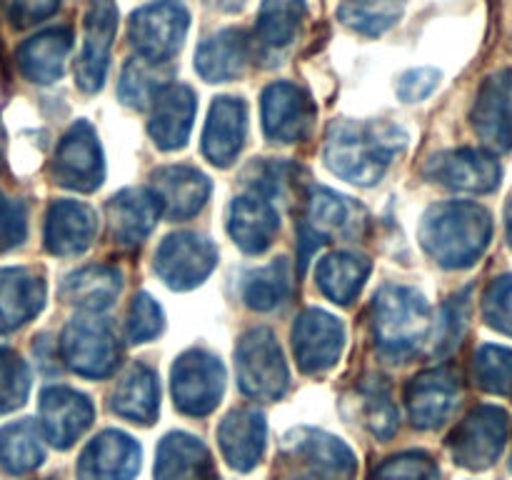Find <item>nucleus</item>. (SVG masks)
Returning <instances> with one entry per match:
<instances>
[{"instance_id":"obj_27","label":"nucleus","mask_w":512,"mask_h":480,"mask_svg":"<svg viewBox=\"0 0 512 480\" xmlns=\"http://www.w3.org/2000/svg\"><path fill=\"white\" fill-rule=\"evenodd\" d=\"M280 218L275 205L258 193L240 195L228 208V233L240 250L260 255L273 245Z\"/></svg>"},{"instance_id":"obj_52","label":"nucleus","mask_w":512,"mask_h":480,"mask_svg":"<svg viewBox=\"0 0 512 480\" xmlns=\"http://www.w3.org/2000/svg\"><path fill=\"white\" fill-rule=\"evenodd\" d=\"M3 148H5V130H3V123H0V155H3Z\"/></svg>"},{"instance_id":"obj_44","label":"nucleus","mask_w":512,"mask_h":480,"mask_svg":"<svg viewBox=\"0 0 512 480\" xmlns=\"http://www.w3.org/2000/svg\"><path fill=\"white\" fill-rule=\"evenodd\" d=\"M165 328V315L160 305L148 293H138L128 310V338L130 343H148L158 338Z\"/></svg>"},{"instance_id":"obj_5","label":"nucleus","mask_w":512,"mask_h":480,"mask_svg":"<svg viewBox=\"0 0 512 480\" xmlns=\"http://www.w3.org/2000/svg\"><path fill=\"white\" fill-rule=\"evenodd\" d=\"M283 458L303 480H355V453L335 435L313 428H295L283 440Z\"/></svg>"},{"instance_id":"obj_11","label":"nucleus","mask_w":512,"mask_h":480,"mask_svg":"<svg viewBox=\"0 0 512 480\" xmlns=\"http://www.w3.org/2000/svg\"><path fill=\"white\" fill-rule=\"evenodd\" d=\"M218 265V250L205 235L180 230L168 235L155 250L153 268L173 290H190L203 283Z\"/></svg>"},{"instance_id":"obj_29","label":"nucleus","mask_w":512,"mask_h":480,"mask_svg":"<svg viewBox=\"0 0 512 480\" xmlns=\"http://www.w3.org/2000/svg\"><path fill=\"white\" fill-rule=\"evenodd\" d=\"M250 63V38L245 30L228 28L210 35L195 50V70L208 83L240 78Z\"/></svg>"},{"instance_id":"obj_28","label":"nucleus","mask_w":512,"mask_h":480,"mask_svg":"<svg viewBox=\"0 0 512 480\" xmlns=\"http://www.w3.org/2000/svg\"><path fill=\"white\" fill-rule=\"evenodd\" d=\"M268 425L265 415L255 408L230 410L218 428L223 458L235 470H253L263 460Z\"/></svg>"},{"instance_id":"obj_39","label":"nucleus","mask_w":512,"mask_h":480,"mask_svg":"<svg viewBox=\"0 0 512 480\" xmlns=\"http://www.w3.org/2000/svg\"><path fill=\"white\" fill-rule=\"evenodd\" d=\"M405 0H340L338 18L360 35H383L400 20Z\"/></svg>"},{"instance_id":"obj_21","label":"nucleus","mask_w":512,"mask_h":480,"mask_svg":"<svg viewBox=\"0 0 512 480\" xmlns=\"http://www.w3.org/2000/svg\"><path fill=\"white\" fill-rule=\"evenodd\" d=\"M248 133V105L235 95H220L210 105L203 130V153L218 168H228L245 145Z\"/></svg>"},{"instance_id":"obj_18","label":"nucleus","mask_w":512,"mask_h":480,"mask_svg":"<svg viewBox=\"0 0 512 480\" xmlns=\"http://www.w3.org/2000/svg\"><path fill=\"white\" fill-rule=\"evenodd\" d=\"M208 175L190 165H163L150 173V193L160 205V213L170 220H188L205 208L210 198Z\"/></svg>"},{"instance_id":"obj_40","label":"nucleus","mask_w":512,"mask_h":480,"mask_svg":"<svg viewBox=\"0 0 512 480\" xmlns=\"http://www.w3.org/2000/svg\"><path fill=\"white\" fill-rule=\"evenodd\" d=\"M473 378L485 393L512 398V350L483 345L473 358Z\"/></svg>"},{"instance_id":"obj_24","label":"nucleus","mask_w":512,"mask_h":480,"mask_svg":"<svg viewBox=\"0 0 512 480\" xmlns=\"http://www.w3.org/2000/svg\"><path fill=\"white\" fill-rule=\"evenodd\" d=\"M140 468V445L120 430L95 435L78 460V480H130Z\"/></svg>"},{"instance_id":"obj_13","label":"nucleus","mask_w":512,"mask_h":480,"mask_svg":"<svg viewBox=\"0 0 512 480\" xmlns=\"http://www.w3.org/2000/svg\"><path fill=\"white\" fill-rule=\"evenodd\" d=\"M115 30H118L115 0H90L88 10H85L83 50L75 60V80L85 93H95V90L103 88Z\"/></svg>"},{"instance_id":"obj_9","label":"nucleus","mask_w":512,"mask_h":480,"mask_svg":"<svg viewBox=\"0 0 512 480\" xmlns=\"http://www.w3.org/2000/svg\"><path fill=\"white\" fill-rule=\"evenodd\" d=\"M50 175L55 183L75 193H93L100 188L105 178L103 148L88 120H78L63 135L55 148Z\"/></svg>"},{"instance_id":"obj_48","label":"nucleus","mask_w":512,"mask_h":480,"mask_svg":"<svg viewBox=\"0 0 512 480\" xmlns=\"http://www.w3.org/2000/svg\"><path fill=\"white\" fill-rule=\"evenodd\" d=\"M440 83V73L435 68H415L400 75L398 80V95L405 103H420L428 98Z\"/></svg>"},{"instance_id":"obj_53","label":"nucleus","mask_w":512,"mask_h":480,"mask_svg":"<svg viewBox=\"0 0 512 480\" xmlns=\"http://www.w3.org/2000/svg\"><path fill=\"white\" fill-rule=\"evenodd\" d=\"M510 468H512V458H510Z\"/></svg>"},{"instance_id":"obj_49","label":"nucleus","mask_w":512,"mask_h":480,"mask_svg":"<svg viewBox=\"0 0 512 480\" xmlns=\"http://www.w3.org/2000/svg\"><path fill=\"white\" fill-rule=\"evenodd\" d=\"M465 310L463 305V295L450 300L443 310V333H440V350H450L458 345L460 333H463V325H465Z\"/></svg>"},{"instance_id":"obj_37","label":"nucleus","mask_w":512,"mask_h":480,"mask_svg":"<svg viewBox=\"0 0 512 480\" xmlns=\"http://www.w3.org/2000/svg\"><path fill=\"white\" fill-rule=\"evenodd\" d=\"M170 83V70L165 68V63H155L148 58H130L125 63L123 73H120L118 83V95L128 108L145 110L153 105L155 95Z\"/></svg>"},{"instance_id":"obj_7","label":"nucleus","mask_w":512,"mask_h":480,"mask_svg":"<svg viewBox=\"0 0 512 480\" xmlns=\"http://www.w3.org/2000/svg\"><path fill=\"white\" fill-rule=\"evenodd\" d=\"M190 13L180 0H155L130 15L128 38L140 58L168 63L185 43Z\"/></svg>"},{"instance_id":"obj_33","label":"nucleus","mask_w":512,"mask_h":480,"mask_svg":"<svg viewBox=\"0 0 512 480\" xmlns=\"http://www.w3.org/2000/svg\"><path fill=\"white\" fill-rule=\"evenodd\" d=\"M110 410L130 423H153L158 415V375L148 365H133L115 385Z\"/></svg>"},{"instance_id":"obj_45","label":"nucleus","mask_w":512,"mask_h":480,"mask_svg":"<svg viewBox=\"0 0 512 480\" xmlns=\"http://www.w3.org/2000/svg\"><path fill=\"white\" fill-rule=\"evenodd\" d=\"M483 318L498 333L512 335V275H500L483 295Z\"/></svg>"},{"instance_id":"obj_46","label":"nucleus","mask_w":512,"mask_h":480,"mask_svg":"<svg viewBox=\"0 0 512 480\" xmlns=\"http://www.w3.org/2000/svg\"><path fill=\"white\" fill-rule=\"evenodd\" d=\"M28 235V208L23 200L8 198L0 190V253L18 248Z\"/></svg>"},{"instance_id":"obj_51","label":"nucleus","mask_w":512,"mask_h":480,"mask_svg":"<svg viewBox=\"0 0 512 480\" xmlns=\"http://www.w3.org/2000/svg\"><path fill=\"white\" fill-rule=\"evenodd\" d=\"M505 233H508V243L512 248V195L508 200V208H505Z\"/></svg>"},{"instance_id":"obj_22","label":"nucleus","mask_w":512,"mask_h":480,"mask_svg":"<svg viewBox=\"0 0 512 480\" xmlns=\"http://www.w3.org/2000/svg\"><path fill=\"white\" fill-rule=\"evenodd\" d=\"M148 133L160 150L185 148L193 130L195 113H198V98L193 88L183 83H168L153 100Z\"/></svg>"},{"instance_id":"obj_19","label":"nucleus","mask_w":512,"mask_h":480,"mask_svg":"<svg viewBox=\"0 0 512 480\" xmlns=\"http://www.w3.org/2000/svg\"><path fill=\"white\" fill-rule=\"evenodd\" d=\"M460 400V380L450 368H433L415 375L405 390L410 420L415 428H440L453 415Z\"/></svg>"},{"instance_id":"obj_17","label":"nucleus","mask_w":512,"mask_h":480,"mask_svg":"<svg viewBox=\"0 0 512 480\" xmlns=\"http://www.w3.org/2000/svg\"><path fill=\"white\" fill-rule=\"evenodd\" d=\"M95 408L83 393L68 385H50L40 393V430L55 448L65 450L93 425Z\"/></svg>"},{"instance_id":"obj_32","label":"nucleus","mask_w":512,"mask_h":480,"mask_svg":"<svg viewBox=\"0 0 512 480\" xmlns=\"http://www.w3.org/2000/svg\"><path fill=\"white\" fill-rule=\"evenodd\" d=\"M123 288V275L113 265H88L70 273L63 283V300L68 305L85 310V313H100L110 308Z\"/></svg>"},{"instance_id":"obj_35","label":"nucleus","mask_w":512,"mask_h":480,"mask_svg":"<svg viewBox=\"0 0 512 480\" xmlns=\"http://www.w3.org/2000/svg\"><path fill=\"white\" fill-rule=\"evenodd\" d=\"M43 430L33 418L15 420L0 428V470L5 475H28L45 460Z\"/></svg>"},{"instance_id":"obj_42","label":"nucleus","mask_w":512,"mask_h":480,"mask_svg":"<svg viewBox=\"0 0 512 480\" xmlns=\"http://www.w3.org/2000/svg\"><path fill=\"white\" fill-rule=\"evenodd\" d=\"M370 480H440V468L423 450H408L375 465Z\"/></svg>"},{"instance_id":"obj_4","label":"nucleus","mask_w":512,"mask_h":480,"mask_svg":"<svg viewBox=\"0 0 512 480\" xmlns=\"http://www.w3.org/2000/svg\"><path fill=\"white\" fill-rule=\"evenodd\" d=\"M235 370H238L240 390L248 398L273 403L288 393V363L270 328H253L238 340Z\"/></svg>"},{"instance_id":"obj_34","label":"nucleus","mask_w":512,"mask_h":480,"mask_svg":"<svg viewBox=\"0 0 512 480\" xmlns=\"http://www.w3.org/2000/svg\"><path fill=\"white\" fill-rule=\"evenodd\" d=\"M370 260L365 255L355 253H330L315 268V280L318 288L323 290L325 298H330L338 305H350L363 290L365 280L370 275Z\"/></svg>"},{"instance_id":"obj_20","label":"nucleus","mask_w":512,"mask_h":480,"mask_svg":"<svg viewBox=\"0 0 512 480\" xmlns=\"http://www.w3.org/2000/svg\"><path fill=\"white\" fill-rule=\"evenodd\" d=\"M358 210V205L345 195L315 185L308 195V208L300 225V263H308V255L330 235L348 233L350 228H355Z\"/></svg>"},{"instance_id":"obj_47","label":"nucleus","mask_w":512,"mask_h":480,"mask_svg":"<svg viewBox=\"0 0 512 480\" xmlns=\"http://www.w3.org/2000/svg\"><path fill=\"white\" fill-rule=\"evenodd\" d=\"M5 18L18 30L48 20L58 10L60 0H0Z\"/></svg>"},{"instance_id":"obj_26","label":"nucleus","mask_w":512,"mask_h":480,"mask_svg":"<svg viewBox=\"0 0 512 480\" xmlns=\"http://www.w3.org/2000/svg\"><path fill=\"white\" fill-rule=\"evenodd\" d=\"M160 205L148 188H125L108 200L110 238L120 248H138L153 233Z\"/></svg>"},{"instance_id":"obj_16","label":"nucleus","mask_w":512,"mask_h":480,"mask_svg":"<svg viewBox=\"0 0 512 480\" xmlns=\"http://www.w3.org/2000/svg\"><path fill=\"white\" fill-rule=\"evenodd\" d=\"M473 128L483 145L493 153L512 150V70L488 75L473 105Z\"/></svg>"},{"instance_id":"obj_14","label":"nucleus","mask_w":512,"mask_h":480,"mask_svg":"<svg viewBox=\"0 0 512 480\" xmlns=\"http://www.w3.org/2000/svg\"><path fill=\"white\" fill-rule=\"evenodd\" d=\"M345 345V328L335 315L320 308L303 310L293 325V353L298 368L320 375L340 360Z\"/></svg>"},{"instance_id":"obj_2","label":"nucleus","mask_w":512,"mask_h":480,"mask_svg":"<svg viewBox=\"0 0 512 480\" xmlns=\"http://www.w3.org/2000/svg\"><path fill=\"white\" fill-rule=\"evenodd\" d=\"M493 238L488 210L468 200H450L428 208L420 223V245L438 265L448 270L470 268Z\"/></svg>"},{"instance_id":"obj_36","label":"nucleus","mask_w":512,"mask_h":480,"mask_svg":"<svg viewBox=\"0 0 512 480\" xmlns=\"http://www.w3.org/2000/svg\"><path fill=\"white\" fill-rule=\"evenodd\" d=\"M305 15H308L305 0H263L255 35L270 50L288 48L298 35Z\"/></svg>"},{"instance_id":"obj_3","label":"nucleus","mask_w":512,"mask_h":480,"mask_svg":"<svg viewBox=\"0 0 512 480\" xmlns=\"http://www.w3.org/2000/svg\"><path fill=\"white\" fill-rule=\"evenodd\" d=\"M430 305L415 288L385 285L373 303V335L378 353L403 363L423 348L430 333Z\"/></svg>"},{"instance_id":"obj_15","label":"nucleus","mask_w":512,"mask_h":480,"mask_svg":"<svg viewBox=\"0 0 512 480\" xmlns=\"http://www.w3.org/2000/svg\"><path fill=\"white\" fill-rule=\"evenodd\" d=\"M425 178L458 193H493L500 185V163L475 148L445 150L425 163Z\"/></svg>"},{"instance_id":"obj_30","label":"nucleus","mask_w":512,"mask_h":480,"mask_svg":"<svg viewBox=\"0 0 512 480\" xmlns=\"http://www.w3.org/2000/svg\"><path fill=\"white\" fill-rule=\"evenodd\" d=\"M155 480H215L210 450L195 435L168 433L155 455Z\"/></svg>"},{"instance_id":"obj_23","label":"nucleus","mask_w":512,"mask_h":480,"mask_svg":"<svg viewBox=\"0 0 512 480\" xmlns=\"http://www.w3.org/2000/svg\"><path fill=\"white\" fill-rule=\"evenodd\" d=\"M98 235V215L80 200H55L45 215V250L50 255H80Z\"/></svg>"},{"instance_id":"obj_12","label":"nucleus","mask_w":512,"mask_h":480,"mask_svg":"<svg viewBox=\"0 0 512 480\" xmlns=\"http://www.w3.org/2000/svg\"><path fill=\"white\" fill-rule=\"evenodd\" d=\"M260 108H263V130L273 143H300L308 138L318 118V108L308 90L285 80H278L263 90Z\"/></svg>"},{"instance_id":"obj_25","label":"nucleus","mask_w":512,"mask_h":480,"mask_svg":"<svg viewBox=\"0 0 512 480\" xmlns=\"http://www.w3.org/2000/svg\"><path fill=\"white\" fill-rule=\"evenodd\" d=\"M48 285L45 278L25 265L0 268V333H13L43 310Z\"/></svg>"},{"instance_id":"obj_31","label":"nucleus","mask_w":512,"mask_h":480,"mask_svg":"<svg viewBox=\"0 0 512 480\" xmlns=\"http://www.w3.org/2000/svg\"><path fill=\"white\" fill-rule=\"evenodd\" d=\"M70 48H73V35L65 28H50L33 35L25 43H20L15 53V63L25 80L38 85H48L60 80L65 70Z\"/></svg>"},{"instance_id":"obj_8","label":"nucleus","mask_w":512,"mask_h":480,"mask_svg":"<svg viewBox=\"0 0 512 480\" xmlns=\"http://www.w3.org/2000/svg\"><path fill=\"white\" fill-rule=\"evenodd\" d=\"M170 390L178 410L193 418L213 413L225 390V368L208 350H185L170 370Z\"/></svg>"},{"instance_id":"obj_43","label":"nucleus","mask_w":512,"mask_h":480,"mask_svg":"<svg viewBox=\"0 0 512 480\" xmlns=\"http://www.w3.org/2000/svg\"><path fill=\"white\" fill-rule=\"evenodd\" d=\"M360 400H363V415L368 428L378 438L388 440L398 430V408L390 400L388 388L375 380V383L365 385L363 393H360Z\"/></svg>"},{"instance_id":"obj_6","label":"nucleus","mask_w":512,"mask_h":480,"mask_svg":"<svg viewBox=\"0 0 512 480\" xmlns=\"http://www.w3.org/2000/svg\"><path fill=\"white\" fill-rule=\"evenodd\" d=\"M60 360L83 378H108L120 360V343L113 325L95 313L80 315L60 335Z\"/></svg>"},{"instance_id":"obj_50","label":"nucleus","mask_w":512,"mask_h":480,"mask_svg":"<svg viewBox=\"0 0 512 480\" xmlns=\"http://www.w3.org/2000/svg\"><path fill=\"white\" fill-rule=\"evenodd\" d=\"M208 5H213V8L218 10H225V13H235V10H240L245 5V0H205Z\"/></svg>"},{"instance_id":"obj_1","label":"nucleus","mask_w":512,"mask_h":480,"mask_svg":"<svg viewBox=\"0 0 512 480\" xmlns=\"http://www.w3.org/2000/svg\"><path fill=\"white\" fill-rule=\"evenodd\" d=\"M408 145L400 125L385 120H338L325 138V165L355 185H375Z\"/></svg>"},{"instance_id":"obj_10","label":"nucleus","mask_w":512,"mask_h":480,"mask_svg":"<svg viewBox=\"0 0 512 480\" xmlns=\"http://www.w3.org/2000/svg\"><path fill=\"white\" fill-rule=\"evenodd\" d=\"M508 413L498 405H480L450 433V453L468 470H485L500 458L508 443Z\"/></svg>"},{"instance_id":"obj_41","label":"nucleus","mask_w":512,"mask_h":480,"mask_svg":"<svg viewBox=\"0 0 512 480\" xmlns=\"http://www.w3.org/2000/svg\"><path fill=\"white\" fill-rule=\"evenodd\" d=\"M30 393L28 363L15 350L0 348V415L23 408Z\"/></svg>"},{"instance_id":"obj_38","label":"nucleus","mask_w":512,"mask_h":480,"mask_svg":"<svg viewBox=\"0 0 512 480\" xmlns=\"http://www.w3.org/2000/svg\"><path fill=\"white\" fill-rule=\"evenodd\" d=\"M290 293H293V273H290V263L285 258L253 270L243 280L245 305L260 310V313L283 305L290 298Z\"/></svg>"}]
</instances>
